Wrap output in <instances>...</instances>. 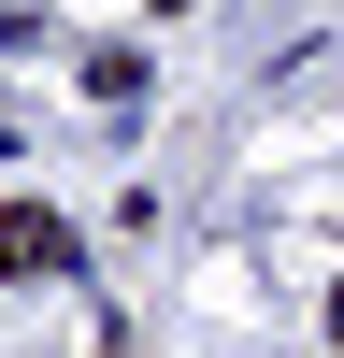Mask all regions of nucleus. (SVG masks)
I'll return each mask as SVG.
<instances>
[{"instance_id": "obj_1", "label": "nucleus", "mask_w": 344, "mask_h": 358, "mask_svg": "<svg viewBox=\"0 0 344 358\" xmlns=\"http://www.w3.org/2000/svg\"><path fill=\"white\" fill-rule=\"evenodd\" d=\"M72 258H86V244L43 215V201H0V273H72Z\"/></svg>"}, {"instance_id": "obj_2", "label": "nucleus", "mask_w": 344, "mask_h": 358, "mask_svg": "<svg viewBox=\"0 0 344 358\" xmlns=\"http://www.w3.org/2000/svg\"><path fill=\"white\" fill-rule=\"evenodd\" d=\"M330 344H344V287H330Z\"/></svg>"}]
</instances>
